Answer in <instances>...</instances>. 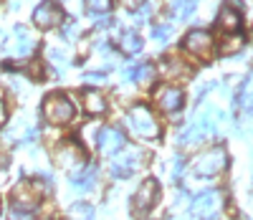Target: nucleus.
Wrapping results in <instances>:
<instances>
[{
    "label": "nucleus",
    "instance_id": "f257e3e1",
    "mask_svg": "<svg viewBox=\"0 0 253 220\" xmlns=\"http://www.w3.org/2000/svg\"><path fill=\"white\" fill-rule=\"evenodd\" d=\"M124 124L129 127V132L137 139H157L162 134V127L155 117V112L144 104H134L124 117Z\"/></svg>",
    "mask_w": 253,
    "mask_h": 220
},
{
    "label": "nucleus",
    "instance_id": "f03ea898",
    "mask_svg": "<svg viewBox=\"0 0 253 220\" xmlns=\"http://www.w3.org/2000/svg\"><path fill=\"white\" fill-rule=\"evenodd\" d=\"M48 190V185H43L41 180H26L15 185L13 190V210H20V213H31L38 200L43 197V192Z\"/></svg>",
    "mask_w": 253,
    "mask_h": 220
},
{
    "label": "nucleus",
    "instance_id": "7ed1b4c3",
    "mask_svg": "<svg viewBox=\"0 0 253 220\" xmlns=\"http://www.w3.org/2000/svg\"><path fill=\"white\" fill-rule=\"evenodd\" d=\"M228 165V155L223 147H210L205 149L200 157H195L193 162V172L198 175V177H218V175L225 170Z\"/></svg>",
    "mask_w": 253,
    "mask_h": 220
},
{
    "label": "nucleus",
    "instance_id": "20e7f679",
    "mask_svg": "<svg viewBox=\"0 0 253 220\" xmlns=\"http://www.w3.org/2000/svg\"><path fill=\"white\" fill-rule=\"evenodd\" d=\"M41 112L51 124H69L74 119V104L66 94H48L43 99Z\"/></svg>",
    "mask_w": 253,
    "mask_h": 220
},
{
    "label": "nucleus",
    "instance_id": "39448f33",
    "mask_svg": "<svg viewBox=\"0 0 253 220\" xmlns=\"http://www.w3.org/2000/svg\"><path fill=\"white\" fill-rule=\"evenodd\" d=\"M193 215L198 220H215L223 210V195L218 190H205L193 200Z\"/></svg>",
    "mask_w": 253,
    "mask_h": 220
},
{
    "label": "nucleus",
    "instance_id": "423d86ee",
    "mask_svg": "<svg viewBox=\"0 0 253 220\" xmlns=\"http://www.w3.org/2000/svg\"><path fill=\"white\" fill-rule=\"evenodd\" d=\"M126 147V139L122 134V129L117 127H104L96 132V149L101 157H114Z\"/></svg>",
    "mask_w": 253,
    "mask_h": 220
},
{
    "label": "nucleus",
    "instance_id": "0eeeda50",
    "mask_svg": "<svg viewBox=\"0 0 253 220\" xmlns=\"http://www.w3.org/2000/svg\"><path fill=\"white\" fill-rule=\"evenodd\" d=\"M157 200H160V185H157V180H142V185L134 192V213L137 215L150 213Z\"/></svg>",
    "mask_w": 253,
    "mask_h": 220
},
{
    "label": "nucleus",
    "instance_id": "6e6552de",
    "mask_svg": "<svg viewBox=\"0 0 253 220\" xmlns=\"http://www.w3.org/2000/svg\"><path fill=\"white\" fill-rule=\"evenodd\" d=\"M155 101H157V106L162 109L165 114H175L185 104V91L177 89V86L167 84V86H160V89L155 91Z\"/></svg>",
    "mask_w": 253,
    "mask_h": 220
},
{
    "label": "nucleus",
    "instance_id": "1a4fd4ad",
    "mask_svg": "<svg viewBox=\"0 0 253 220\" xmlns=\"http://www.w3.org/2000/svg\"><path fill=\"white\" fill-rule=\"evenodd\" d=\"M182 46L187 53H193V56H200V58H208L210 51H213V36H210L208 31H190L182 41Z\"/></svg>",
    "mask_w": 253,
    "mask_h": 220
},
{
    "label": "nucleus",
    "instance_id": "9d476101",
    "mask_svg": "<svg viewBox=\"0 0 253 220\" xmlns=\"http://www.w3.org/2000/svg\"><path fill=\"white\" fill-rule=\"evenodd\" d=\"M142 152L139 149H134V147H129V149H122V155H119V160L112 165V175L119 180V177H129L132 172H137V167L142 165Z\"/></svg>",
    "mask_w": 253,
    "mask_h": 220
},
{
    "label": "nucleus",
    "instance_id": "9b49d317",
    "mask_svg": "<svg viewBox=\"0 0 253 220\" xmlns=\"http://www.w3.org/2000/svg\"><path fill=\"white\" fill-rule=\"evenodd\" d=\"M56 162L69 172H79L84 170V152L79 144H61L56 149Z\"/></svg>",
    "mask_w": 253,
    "mask_h": 220
},
{
    "label": "nucleus",
    "instance_id": "f8f14e48",
    "mask_svg": "<svg viewBox=\"0 0 253 220\" xmlns=\"http://www.w3.org/2000/svg\"><path fill=\"white\" fill-rule=\"evenodd\" d=\"M63 20V10L56 5V3H51V0H46V3H41L36 10H33V23L38 26V28H53V26H58Z\"/></svg>",
    "mask_w": 253,
    "mask_h": 220
},
{
    "label": "nucleus",
    "instance_id": "ddd939ff",
    "mask_svg": "<svg viewBox=\"0 0 253 220\" xmlns=\"http://www.w3.org/2000/svg\"><path fill=\"white\" fill-rule=\"evenodd\" d=\"M241 23H243V18H241V10H238V8H233V5H223V8H220V15H218L220 31L238 33Z\"/></svg>",
    "mask_w": 253,
    "mask_h": 220
},
{
    "label": "nucleus",
    "instance_id": "4468645a",
    "mask_svg": "<svg viewBox=\"0 0 253 220\" xmlns=\"http://www.w3.org/2000/svg\"><path fill=\"white\" fill-rule=\"evenodd\" d=\"M162 76L165 79H172V81L187 79L190 76V66L182 63V58H177V56H167L165 63H162Z\"/></svg>",
    "mask_w": 253,
    "mask_h": 220
},
{
    "label": "nucleus",
    "instance_id": "2eb2a0df",
    "mask_svg": "<svg viewBox=\"0 0 253 220\" xmlns=\"http://www.w3.org/2000/svg\"><path fill=\"white\" fill-rule=\"evenodd\" d=\"M81 101H84L86 114H91V117H99V114L107 112V99H104V94L96 91V89H86L84 96H81Z\"/></svg>",
    "mask_w": 253,
    "mask_h": 220
},
{
    "label": "nucleus",
    "instance_id": "dca6fc26",
    "mask_svg": "<svg viewBox=\"0 0 253 220\" xmlns=\"http://www.w3.org/2000/svg\"><path fill=\"white\" fill-rule=\"evenodd\" d=\"M94 185H96V170L94 167H89L86 172H76L71 180V187L76 192H89V190H94Z\"/></svg>",
    "mask_w": 253,
    "mask_h": 220
},
{
    "label": "nucleus",
    "instance_id": "f3484780",
    "mask_svg": "<svg viewBox=\"0 0 253 220\" xmlns=\"http://www.w3.org/2000/svg\"><path fill=\"white\" fill-rule=\"evenodd\" d=\"M119 48H122V53H126V56L139 53V51H142V36L134 33V31L122 33V36H119Z\"/></svg>",
    "mask_w": 253,
    "mask_h": 220
},
{
    "label": "nucleus",
    "instance_id": "a211bd4d",
    "mask_svg": "<svg viewBox=\"0 0 253 220\" xmlns=\"http://www.w3.org/2000/svg\"><path fill=\"white\" fill-rule=\"evenodd\" d=\"M33 134H36V129L28 127L26 119H15V124L5 132V139H8V142H15V139H31Z\"/></svg>",
    "mask_w": 253,
    "mask_h": 220
},
{
    "label": "nucleus",
    "instance_id": "6ab92c4d",
    "mask_svg": "<svg viewBox=\"0 0 253 220\" xmlns=\"http://www.w3.org/2000/svg\"><path fill=\"white\" fill-rule=\"evenodd\" d=\"M33 51V38L28 36L26 28H15V41H13V53L15 56H28Z\"/></svg>",
    "mask_w": 253,
    "mask_h": 220
},
{
    "label": "nucleus",
    "instance_id": "aec40b11",
    "mask_svg": "<svg viewBox=\"0 0 253 220\" xmlns=\"http://www.w3.org/2000/svg\"><path fill=\"white\" fill-rule=\"evenodd\" d=\"M170 13L175 20H187L190 15L195 13V0H170Z\"/></svg>",
    "mask_w": 253,
    "mask_h": 220
},
{
    "label": "nucleus",
    "instance_id": "412c9836",
    "mask_svg": "<svg viewBox=\"0 0 253 220\" xmlns=\"http://www.w3.org/2000/svg\"><path fill=\"white\" fill-rule=\"evenodd\" d=\"M238 106L243 114H251L253 112V74L243 81L241 86V96H238Z\"/></svg>",
    "mask_w": 253,
    "mask_h": 220
},
{
    "label": "nucleus",
    "instance_id": "4be33fe9",
    "mask_svg": "<svg viewBox=\"0 0 253 220\" xmlns=\"http://www.w3.org/2000/svg\"><path fill=\"white\" fill-rule=\"evenodd\" d=\"M126 76L134 79L137 84H150L155 79V66L152 63H139V66H134V69L126 71Z\"/></svg>",
    "mask_w": 253,
    "mask_h": 220
},
{
    "label": "nucleus",
    "instance_id": "5701e85b",
    "mask_svg": "<svg viewBox=\"0 0 253 220\" xmlns=\"http://www.w3.org/2000/svg\"><path fill=\"white\" fill-rule=\"evenodd\" d=\"M69 220H94V208L89 203H74L69 208Z\"/></svg>",
    "mask_w": 253,
    "mask_h": 220
},
{
    "label": "nucleus",
    "instance_id": "b1692460",
    "mask_svg": "<svg viewBox=\"0 0 253 220\" xmlns=\"http://www.w3.org/2000/svg\"><path fill=\"white\" fill-rule=\"evenodd\" d=\"M86 10L91 15H107L112 10V0H86Z\"/></svg>",
    "mask_w": 253,
    "mask_h": 220
},
{
    "label": "nucleus",
    "instance_id": "393cba45",
    "mask_svg": "<svg viewBox=\"0 0 253 220\" xmlns=\"http://www.w3.org/2000/svg\"><path fill=\"white\" fill-rule=\"evenodd\" d=\"M243 48V36H238V33H233V36H228L225 41H223V46H220V51L228 56V53H236V51H241Z\"/></svg>",
    "mask_w": 253,
    "mask_h": 220
},
{
    "label": "nucleus",
    "instance_id": "a878e982",
    "mask_svg": "<svg viewBox=\"0 0 253 220\" xmlns=\"http://www.w3.org/2000/svg\"><path fill=\"white\" fill-rule=\"evenodd\" d=\"M152 38L157 41V43H167L172 38V26L170 23H157L155 28H152Z\"/></svg>",
    "mask_w": 253,
    "mask_h": 220
},
{
    "label": "nucleus",
    "instance_id": "bb28decb",
    "mask_svg": "<svg viewBox=\"0 0 253 220\" xmlns=\"http://www.w3.org/2000/svg\"><path fill=\"white\" fill-rule=\"evenodd\" d=\"M46 56H48V61H51L53 66H58V69H66V63H69V61H66V53H63V51H58V48H48Z\"/></svg>",
    "mask_w": 253,
    "mask_h": 220
},
{
    "label": "nucleus",
    "instance_id": "cd10ccee",
    "mask_svg": "<svg viewBox=\"0 0 253 220\" xmlns=\"http://www.w3.org/2000/svg\"><path fill=\"white\" fill-rule=\"evenodd\" d=\"M61 8H66L69 13H79L81 10V0H58Z\"/></svg>",
    "mask_w": 253,
    "mask_h": 220
},
{
    "label": "nucleus",
    "instance_id": "c85d7f7f",
    "mask_svg": "<svg viewBox=\"0 0 253 220\" xmlns=\"http://www.w3.org/2000/svg\"><path fill=\"white\" fill-rule=\"evenodd\" d=\"M150 10H152V5L150 3H144L137 13H134V20H137V23H142V20H147V15H150Z\"/></svg>",
    "mask_w": 253,
    "mask_h": 220
},
{
    "label": "nucleus",
    "instance_id": "c756f323",
    "mask_svg": "<svg viewBox=\"0 0 253 220\" xmlns=\"http://www.w3.org/2000/svg\"><path fill=\"white\" fill-rule=\"evenodd\" d=\"M84 81H86V84H104V81H107V76H104V74H86V76H84Z\"/></svg>",
    "mask_w": 253,
    "mask_h": 220
},
{
    "label": "nucleus",
    "instance_id": "7c9ffc66",
    "mask_svg": "<svg viewBox=\"0 0 253 220\" xmlns=\"http://www.w3.org/2000/svg\"><path fill=\"white\" fill-rule=\"evenodd\" d=\"M122 3H124L126 8H129V10H139V8L147 3V0H122Z\"/></svg>",
    "mask_w": 253,
    "mask_h": 220
},
{
    "label": "nucleus",
    "instance_id": "2f4dec72",
    "mask_svg": "<svg viewBox=\"0 0 253 220\" xmlns=\"http://www.w3.org/2000/svg\"><path fill=\"white\" fill-rule=\"evenodd\" d=\"M10 220H28V215H26V213H20V210H13Z\"/></svg>",
    "mask_w": 253,
    "mask_h": 220
},
{
    "label": "nucleus",
    "instance_id": "473e14b6",
    "mask_svg": "<svg viewBox=\"0 0 253 220\" xmlns=\"http://www.w3.org/2000/svg\"><path fill=\"white\" fill-rule=\"evenodd\" d=\"M3 119H5V109H3V104H0V124H3Z\"/></svg>",
    "mask_w": 253,
    "mask_h": 220
}]
</instances>
